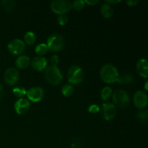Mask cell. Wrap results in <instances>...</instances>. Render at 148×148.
<instances>
[{
    "instance_id": "obj_16",
    "label": "cell",
    "mask_w": 148,
    "mask_h": 148,
    "mask_svg": "<svg viewBox=\"0 0 148 148\" xmlns=\"http://www.w3.org/2000/svg\"><path fill=\"white\" fill-rule=\"evenodd\" d=\"M101 13L105 18H111L114 14V8L111 4L108 3H104L101 8Z\"/></svg>"
},
{
    "instance_id": "obj_31",
    "label": "cell",
    "mask_w": 148,
    "mask_h": 148,
    "mask_svg": "<svg viewBox=\"0 0 148 148\" xmlns=\"http://www.w3.org/2000/svg\"><path fill=\"white\" fill-rule=\"evenodd\" d=\"M120 2H121V0H114V1H113V0H106V3H108V4H111H111H114Z\"/></svg>"
},
{
    "instance_id": "obj_9",
    "label": "cell",
    "mask_w": 148,
    "mask_h": 148,
    "mask_svg": "<svg viewBox=\"0 0 148 148\" xmlns=\"http://www.w3.org/2000/svg\"><path fill=\"white\" fill-rule=\"evenodd\" d=\"M100 111H101V116L103 119L111 121L116 115V107L111 103H104Z\"/></svg>"
},
{
    "instance_id": "obj_27",
    "label": "cell",
    "mask_w": 148,
    "mask_h": 148,
    "mask_svg": "<svg viewBox=\"0 0 148 148\" xmlns=\"http://www.w3.org/2000/svg\"><path fill=\"white\" fill-rule=\"evenodd\" d=\"M59 62V57L58 55L53 54V56L51 57V65H53V66H57Z\"/></svg>"
},
{
    "instance_id": "obj_18",
    "label": "cell",
    "mask_w": 148,
    "mask_h": 148,
    "mask_svg": "<svg viewBox=\"0 0 148 148\" xmlns=\"http://www.w3.org/2000/svg\"><path fill=\"white\" fill-rule=\"evenodd\" d=\"M1 4L5 11L10 12L14 10L16 5V1H13V0H4V1H1Z\"/></svg>"
},
{
    "instance_id": "obj_3",
    "label": "cell",
    "mask_w": 148,
    "mask_h": 148,
    "mask_svg": "<svg viewBox=\"0 0 148 148\" xmlns=\"http://www.w3.org/2000/svg\"><path fill=\"white\" fill-rule=\"evenodd\" d=\"M84 72L78 65H73L67 72V79L72 85H77L82 83L84 79Z\"/></svg>"
},
{
    "instance_id": "obj_6",
    "label": "cell",
    "mask_w": 148,
    "mask_h": 148,
    "mask_svg": "<svg viewBox=\"0 0 148 148\" xmlns=\"http://www.w3.org/2000/svg\"><path fill=\"white\" fill-rule=\"evenodd\" d=\"M113 102L114 106L119 107V108H124L127 107L130 104V95L127 93V91L124 90H117L112 94Z\"/></svg>"
},
{
    "instance_id": "obj_15",
    "label": "cell",
    "mask_w": 148,
    "mask_h": 148,
    "mask_svg": "<svg viewBox=\"0 0 148 148\" xmlns=\"http://www.w3.org/2000/svg\"><path fill=\"white\" fill-rule=\"evenodd\" d=\"M30 64V59L29 56L26 55H20L16 59L15 66L17 69H26Z\"/></svg>"
},
{
    "instance_id": "obj_20",
    "label": "cell",
    "mask_w": 148,
    "mask_h": 148,
    "mask_svg": "<svg viewBox=\"0 0 148 148\" xmlns=\"http://www.w3.org/2000/svg\"><path fill=\"white\" fill-rule=\"evenodd\" d=\"M49 51V48H48L46 43H39L38 45L36 46V49H35V51H36V53H37L38 56H40L46 54Z\"/></svg>"
},
{
    "instance_id": "obj_32",
    "label": "cell",
    "mask_w": 148,
    "mask_h": 148,
    "mask_svg": "<svg viewBox=\"0 0 148 148\" xmlns=\"http://www.w3.org/2000/svg\"><path fill=\"white\" fill-rule=\"evenodd\" d=\"M3 87H2V85H1V84L0 83V98H1V95H2V93H3Z\"/></svg>"
},
{
    "instance_id": "obj_28",
    "label": "cell",
    "mask_w": 148,
    "mask_h": 148,
    "mask_svg": "<svg viewBox=\"0 0 148 148\" xmlns=\"http://www.w3.org/2000/svg\"><path fill=\"white\" fill-rule=\"evenodd\" d=\"M123 79H124V83H131L133 82V78L132 75H130V74H127V75H124L123 77Z\"/></svg>"
},
{
    "instance_id": "obj_4",
    "label": "cell",
    "mask_w": 148,
    "mask_h": 148,
    "mask_svg": "<svg viewBox=\"0 0 148 148\" xmlns=\"http://www.w3.org/2000/svg\"><path fill=\"white\" fill-rule=\"evenodd\" d=\"M46 45L49 50L53 52H59L64 47V38L59 34H52L47 38Z\"/></svg>"
},
{
    "instance_id": "obj_26",
    "label": "cell",
    "mask_w": 148,
    "mask_h": 148,
    "mask_svg": "<svg viewBox=\"0 0 148 148\" xmlns=\"http://www.w3.org/2000/svg\"><path fill=\"white\" fill-rule=\"evenodd\" d=\"M101 110V108L99 107V106L96 105V104H92V105L90 106L88 108V111L90 114H96L98 113Z\"/></svg>"
},
{
    "instance_id": "obj_23",
    "label": "cell",
    "mask_w": 148,
    "mask_h": 148,
    "mask_svg": "<svg viewBox=\"0 0 148 148\" xmlns=\"http://www.w3.org/2000/svg\"><path fill=\"white\" fill-rule=\"evenodd\" d=\"M85 1L83 0H75L72 2V8L73 7L77 11H81L85 7Z\"/></svg>"
},
{
    "instance_id": "obj_33",
    "label": "cell",
    "mask_w": 148,
    "mask_h": 148,
    "mask_svg": "<svg viewBox=\"0 0 148 148\" xmlns=\"http://www.w3.org/2000/svg\"><path fill=\"white\" fill-rule=\"evenodd\" d=\"M147 84H148L147 81H146V82H145V90H146V91H147V90H148V88H147Z\"/></svg>"
},
{
    "instance_id": "obj_5",
    "label": "cell",
    "mask_w": 148,
    "mask_h": 148,
    "mask_svg": "<svg viewBox=\"0 0 148 148\" xmlns=\"http://www.w3.org/2000/svg\"><path fill=\"white\" fill-rule=\"evenodd\" d=\"M51 10L56 14H65L72 9V2L68 0H53L50 4Z\"/></svg>"
},
{
    "instance_id": "obj_30",
    "label": "cell",
    "mask_w": 148,
    "mask_h": 148,
    "mask_svg": "<svg viewBox=\"0 0 148 148\" xmlns=\"http://www.w3.org/2000/svg\"><path fill=\"white\" fill-rule=\"evenodd\" d=\"M99 2L98 0H85V4H87L89 6H94L95 4H97Z\"/></svg>"
},
{
    "instance_id": "obj_1",
    "label": "cell",
    "mask_w": 148,
    "mask_h": 148,
    "mask_svg": "<svg viewBox=\"0 0 148 148\" xmlns=\"http://www.w3.org/2000/svg\"><path fill=\"white\" fill-rule=\"evenodd\" d=\"M100 77L102 81L108 84L115 83L118 82L119 73L118 69L111 64H106L101 67L100 70Z\"/></svg>"
},
{
    "instance_id": "obj_24",
    "label": "cell",
    "mask_w": 148,
    "mask_h": 148,
    "mask_svg": "<svg viewBox=\"0 0 148 148\" xmlns=\"http://www.w3.org/2000/svg\"><path fill=\"white\" fill-rule=\"evenodd\" d=\"M57 22L59 25H66L68 23V17L66 14H61L57 17Z\"/></svg>"
},
{
    "instance_id": "obj_2",
    "label": "cell",
    "mask_w": 148,
    "mask_h": 148,
    "mask_svg": "<svg viewBox=\"0 0 148 148\" xmlns=\"http://www.w3.org/2000/svg\"><path fill=\"white\" fill-rule=\"evenodd\" d=\"M46 80L51 85H58L63 80V75L57 66H51L46 67L44 73Z\"/></svg>"
},
{
    "instance_id": "obj_19",
    "label": "cell",
    "mask_w": 148,
    "mask_h": 148,
    "mask_svg": "<svg viewBox=\"0 0 148 148\" xmlns=\"http://www.w3.org/2000/svg\"><path fill=\"white\" fill-rule=\"evenodd\" d=\"M74 91V87L71 84H66L62 88V93L64 97H70L73 95Z\"/></svg>"
},
{
    "instance_id": "obj_12",
    "label": "cell",
    "mask_w": 148,
    "mask_h": 148,
    "mask_svg": "<svg viewBox=\"0 0 148 148\" xmlns=\"http://www.w3.org/2000/svg\"><path fill=\"white\" fill-rule=\"evenodd\" d=\"M30 107V103L27 98H19L15 103H14V108L16 113L19 115H23L26 114L28 111Z\"/></svg>"
},
{
    "instance_id": "obj_21",
    "label": "cell",
    "mask_w": 148,
    "mask_h": 148,
    "mask_svg": "<svg viewBox=\"0 0 148 148\" xmlns=\"http://www.w3.org/2000/svg\"><path fill=\"white\" fill-rule=\"evenodd\" d=\"M113 94V90L110 87H105L102 89L101 93V99L103 101H108L111 96H112Z\"/></svg>"
},
{
    "instance_id": "obj_22",
    "label": "cell",
    "mask_w": 148,
    "mask_h": 148,
    "mask_svg": "<svg viewBox=\"0 0 148 148\" xmlns=\"http://www.w3.org/2000/svg\"><path fill=\"white\" fill-rule=\"evenodd\" d=\"M12 92L14 94V96L17 97V98H22L26 95L27 93V90H26L25 88L23 86H17L15 88H13Z\"/></svg>"
},
{
    "instance_id": "obj_13",
    "label": "cell",
    "mask_w": 148,
    "mask_h": 148,
    "mask_svg": "<svg viewBox=\"0 0 148 148\" xmlns=\"http://www.w3.org/2000/svg\"><path fill=\"white\" fill-rule=\"evenodd\" d=\"M48 61L43 56H35L30 62V65L34 70L38 72H42L46 69Z\"/></svg>"
},
{
    "instance_id": "obj_11",
    "label": "cell",
    "mask_w": 148,
    "mask_h": 148,
    "mask_svg": "<svg viewBox=\"0 0 148 148\" xmlns=\"http://www.w3.org/2000/svg\"><path fill=\"white\" fill-rule=\"evenodd\" d=\"M133 103L138 109H144L148 104V98L146 92L143 90H137L133 96Z\"/></svg>"
},
{
    "instance_id": "obj_7",
    "label": "cell",
    "mask_w": 148,
    "mask_h": 148,
    "mask_svg": "<svg viewBox=\"0 0 148 148\" xmlns=\"http://www.w3.org/2000/svg\"><path fill=\"white\" fill-rule=\"evenodd\" d=\"M7 50L13 56H20L25 50V43L20 39H13L7 45Z\"/></svg>"
},
{
    "instance_id": "obj_25",
    "label": "cell",
    "mask_w": 148,
    "mask_h": 148,
    "mask_svg": "<svg viewBox=\"0 0 148 148\" xmlns=\"http://www.w3.org/2000/svg\"><path fill=\"white\" fill-rule=\"evenodd\" d=\"M147 116H148V112L146 110L144 111H141L137 114V117H138L139 119L142 121H146L147 119Z\"/></svg>"
},
{
    "instance_id": "obj_29",
    "label": "cell",
    "mask_w": 148,
    "mask_h": 148,
    "mask_svg": "<svg viewBox=\"0 0 148 148\" xmlns=\"http://www.w3.org/2000/svg\"><path fill=\"white\" fill-rule=\"evenodd\" d=\"M139 2H140L139 0H127L126 1V3H127L129 7H134V6H137L139 4Z\"/></svg>"
},
{
    "instance_id": "obj_17",
    "label": "cell",
    "mask_w": 148,
    "mask_h": 148,
    "mask_svg": "<svg viewBox=\"0 0 148 148\" xmlns=\"http://www.w3.org/2000/svg\"><path fill=\"white\" fill-rule=\"evenodd\" d=\"M36 39H37V37H36V33L33 31H28L24 36V43L30 46L36 43Z\"/></svg>"
},
{
    "instance_id": "obj_10",
    "label": "cell",
    "mask_w": 148,
    "mask_h": 148,
    "mask_svg": "<svg viewBox=\"0 0 148 148\" xmlns=\"http://www.w3.org/2000/svg\"><path fill=\"white\" fill-rule=\"evenodd\" d=\"M26 95L29 101L38 103L43 100L44 97V90L40 87H32L30 89H28V90H27Z\"/></svg>"
},
{
    "instance_id": "obj_14",
    "label": "cell",
    "mask_w": 148,
    "mask_h": 148,
    "mask_svg": "<svg viewBox=\"0 0 148 148\" xmlns=\"http://www.w3.org/2000/svg\"><path fill=\"white\" fill-rule=\"evenodd\" d=\"M136 69L140 76L147 79L148 77V62L147 59H140L136 64Z\"/></svg>"
},
{
    "instance_id": "obj_8",
    "label": "cell",
    "mask_w": 148,
    "mask_h": 148,
    "mask_svg": "<svg viewBox=\"0 0 148 148\" xmlns=\"http://www.w3.org/2000/svg\"><path fill=\"white\" fill-rule=\"evenodd\" d=\"M4 79L10 86L16 85L20 79V73L15 67L7 68L4 74Z\"/></svg>"
}]
</instances>
